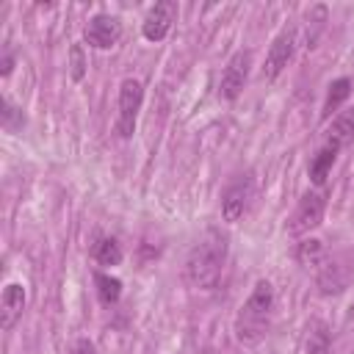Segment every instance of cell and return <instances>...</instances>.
<instances>
[{
	"mask_svg": "<svg viewBox=\"0 0 354 354\" xmlns=\"http://www.w3.org/2000/svg\"><path fill=\"white\" fill-rule=\"evenodd\" d=\"M227 249H230V238L218 227L205 230L185 257L188 285L196 290H213L221 279V271L227 263Z\"/></svg>",
	"mask_w": 354,
	"mask_h": 354,
	"instance_id": "cell-1",
	"label": "cell"
},
{
	"mask_svg": "<svg viewBox=\"0 0 354 354\" xmlns=\"http://www.w3.org/2000/svg\"><path fill=\"white\" fill-rule=\"evenodd\" d=\"M274 304H277L274 285L268 279H260L235 315V337L243 346H254L266 337L271 315H274Z\"/></svg>",
	"mask_w": 354,
	"mask_h": 354,
	"instance_id": "cell-2",
	"label": "cell"
},
{
	"mask_svg": "<svg viewBox=\"0 0 354 354\" xmlns=\"http://www.w3.org/2000/svg\"><path fill=\"white\" fill-rule=\"evenodd\" d=\"M307 354H329V326L324 321L307 326Z\"/></svg>",
	"mask_w": 354,
	"mask_h": 354,
	"instance_id": "cell-18",
	"label": "cell"
},
{
	"mask_svg": "<svg viewBox=\"0 0 354 354\" xmlns=\"http://www.w3.org/2000/svg\"><path fill=\"white\" fill-rule=\"evenodd\" d=\"M91 257L100 263V266H119L122 263V246L116 238H100L94 246H91Z\"/></svg>",
	"mask_w": 354,
	"mask_h": 354,
	"instance_id": "cell-15",
	"label": "cell"
},
{
	"mask_svg": "<svg viewBox=\"0 0 354 354\" xmlns=\"http://www.w3.org/2000/svg\"><path fill=\"white\" fill-rule=\"evenodd\" d=\"M174 19H177V3H174V0H160V3H155V6L147 11L144 25H141L144 39H147V41H163V39L169 36Z\"/></svg>",
	"mask_w": 354,
	"mask_h": 354,
	"instance_id": "cell-10",
	"label": "cell"
},
{
	"mask_svg": "<svg viewBox=\"0 0 354 354\" xmlns=\"http://www.w3.org/2000/svg\"><path fill=\"white\" fill-rule=\"evenodd\" d=\"M69 354H94V346H91L88 337H80V340H75V346H72Z\"/></svg>",
	"mask_w": 354,
	"mask_h": 354,
	"instance_id": "cell-21",
	"label": "cell"
},
{
	"mask_svg": "<svg viewBox=\"0 0 354 354\" xmlns=\"http://www.w3.org/2000/svg\"><path fill=\"white\" fill-rule=\"evenodd\" d=\"M324 213H326V196H324L321 191L313 188V191L301 194V199H299L293 216L288 218V232H290L293 238H301V235L313 232V230L324 221Z\"/></svg>",
	"mask_w": 354,
	"mask_h": 354,
	"instance_id": "cell-4",
	"label": "cell"
},
{
	"mask_svg": "<svg viewBox=\"0 0 354 354\" xmlns=\"http://www.w3.org/2000/svg\"><path fill=\"white\" fill-rule=\"evenodd\" d=\"M83 39L94 50H111V47H116L119 39H122V22H119V17L94 14L86 22V28H83Z\"/></svg>",
	"mask_w": 354,
	"mask_h": 354,
	"instance_id": "cell-9",
	"label": "cell"
},
{
	"mask_svg": "<svg viewBox=\"0 0 354 354\" xmlns=\"http://www.w3.org/2000/svg\"><path fill=\"white\" fill-rule=\"evenodd\" d=\"M11 66H14V58H11V53H6V55H3V77L11 75Z\"/></svg>",
	"mask_w": 354,
	"mask_h": 354,
	"instance_id": "cell-22",
	"label": "cell"
},
{
	"mask_svg": "<svg viewBox=\"0 0 354 354\" xmlns=\"http://www.w3.org/2000/svg\"><path fill=\"white\" fill-rule=\"evenodd\" d=\"M296 41H299V30L296 28H285L277 33V39L271 41L268 53H266V64L260 69L263 80H277L282 75V69L288 66V61L293 58V50H296Z\"/></svg>",
	"mask_w": 354,
	"mask_h": 354,
	"instance_id": "cell-7",
	"label": "cell"
},
{
	"mask_svg": "<svg viewBox=\"0 0 354 354\" xmlns=\"http://www.w3.org/2000/svg\"><path fill=\"white\" fill-rule=\"evenodd\" d=\"M249 66H252V50H235L232 58L227 61L221 77H218V97L232 102L243 86H246V77H249Z\"/></svg>",
	"mask_w": 354,
	"mask_h": 354,
	"instance_id": "cell-8",
	"label": "cell"
},
{
	"mask_svg": "<svg viewBox=\"0 0 354 354\" xmlns=\"http://www.w3.org/2000/svg\"><path fill=\"white\" fill-rule=\"evenodd\" d=\"M351 141H354V108H346V111H340L337 116H332V124L326 127L324 144H329V147H335V149L340 152V149H346Z\"/></svg>",
	"mask_w": 354,
	"mask_h": 354,
	"instance_id": "cell-12",
	"label": "cell"
},
{
	"mask_svg": "<svg viewBox=\"0 0 354 354\" xmlns=\"http://www.w3.org/2000/svg\"><path fill=\"white\" fill-rule=\"evenodd\" d=\"M141 102H144V86L136 77L122 80V86H119V111H116V133H119V138H130L136 133Z\"/></svg>",
	"mask_w": 354,
	"mask_h": 354,
	"instance_id": "cell-5",
	"label": "cell"
},
{
	"mask_svg": "<svg viewBox=\"0 0 354 354\" xmlns=\"http://www.w3.org/2000/svg\"><path fill=\"white\" fill-rule=\"evenodd\" d=\"M94 285H97V296H100L102 304H116L119 301V296H122V279L97 271L94 274Z\"/></svg>",
	"mask_w": 354,
	"mask_h": 354,
	"instance_id": "cell-17",
	"label": "cell"
},
{
	"mask_svg": "<svg viewBox=\"0 0 354 354\" xmlns=\"http://www.w3.org/2000/svg\"><path fill=\"white\" fill-rule=\"evenodd\" d=\"M351 97V80L348 77H337L329 83V91H326V100H324V108H321V119H329L332 113L337 116L340 113V105Z\"/></svg>",
	"mask_w": 354,
	"mask_h": 354,
	"instance_id": "cell-13",
	"label": "cell"
},
{
	"mask_svg": "<svg viewBox=\"0 0 354 354\" xmlns=\"http://www.w3.org/2000/svg\"><path fill=\"white\" fill-rule=\"evenodd\" d=\"M335 160H337V149L335 147H329V144H321V149L313 155V160H310V180L315 183V185H324L326 183V177H329V171H332V166H335Z\"/></svg>",
	"mask_w": 354,
	"mask_h": 354,
	"instance_id": "cell-14",
	"label": "cell"
},
{
	"mask_svg": "<svg viewBox=\"0 0 354 354\" xmlns=\"http://www.w3.org/2000/svg\"><path fill=\"white\" fill-rule=\"evenodd\" d=\"M25 285L22 282H8L3 288V296H0V329L8 332L14 329V324L22 318V310H25Z\"/></svg>",
	"mask_w": 354,
	"mask_h": 354,
	"instance_id": "cell-11",
	"label": "cell"
},
{
	"mask_svg": "<svg viewBox=\"0 0 354 354\" xmlns=\"http://www.w3.org/2000/svg\"><path fill=\"white\" fill-rule=\"evenodd\" d=\"M22 122H25L22 119V111L14 108L8 97H3V127L6 130H17V127H22Z\"/></svg>",
	"mask_w": 354,
	"mask_h": 354,
	"instance_id": "cell-19",
	"label": "cell"
},
{
	"mask_svg": "<svg viewBox=\"0 0 354 354\" xmlns=\"http://www.w3.org/2000/svg\"><path fill=\"white\" fill-rule=\"evenodd\" d=\"M83 66H86V64H83V50L75 44V47H72V77H75V80H83Z\"/></svg>",
	"mask_w": 354,
	"mask_h": 354,
	"instance_id": "cell-20",
	"label": "cell"
},
{
	"mask_svg": "<svg viewBox=\"0 0 354 354\" xmlns=\"http://www.w3.org/2000/svg\"><path fill=\"white\" fill-rule=\"evenodd\" d=\"M324 254H326V249H324V243L315 241V238H304V241L296 246V260H299L304 268H313V271H315V266L324 260Z\"/></svg>",
	"mask_w": 354,
	"mask_h": 354,
	"instance_id": "cell-16",
	"label": "cell"
},
{
	"mask_svg": "<svg viewBox=\"0 0 354 354\" xmlns=\"http://www.w3.org/2000/svg\"><path fill=\"white\" fill-rule=\"evenodd\" d=\"M354 266L348 260H343L340 254H324V260L315 266V282L321 288V293L332 296V293H343L351 282Z\"/></svg>",
	"mask_w": 354,
	"mask_h": 354,
	"instance_id": "cell-6",
	"label": "cell"
},
{
	"mask_svg": "<svg viewBox=\"0 0 354 354\" xmlns=\"http://www.w3.org/2000/svg\"><path fill=\"white\" fill-rule=\"evenodd\" d=\"M254 199V177L246 171V174H238L227 183V188L221 191V218L227 224H235L241 221L246 213H249V205Z\"/></svg>",
	"mask_w": 354,
	"mask_h": 354,
	"instance_id": "cell-3",
	"label": "cell"
}]
</instances>
